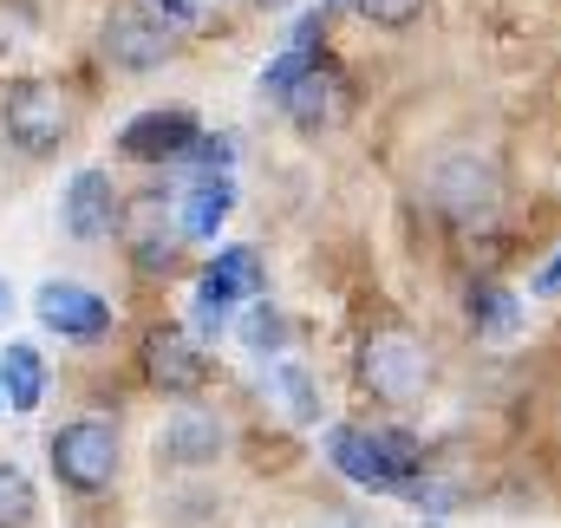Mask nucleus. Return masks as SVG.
Here are the masks:
<instances>
[{
	"label": "nucleus",
	"mask_w": 561,
	"mask_h": 528,
	"mask_svg": "<svg viewBox=\"0 0 561 528\" xmlns=\"http://www.w3.org/2000/svg\"><path fill=\"white\" fill-rule=\"evenodd\" d=\"M53 470H59V483L79 490V496L112 490V477H118V431H112L105 417L66 424V431L53 437Z\"/></svg>",
	"instance_id": "f257e3e1"
},
{
	"label": "nucleus",
	"mask_w": 561,
	"mask_h": 528,
	"mask_svg": "<svg viewBox=\"0 0 561 528\" xmlns=\"http://www.w3.org/2000/svg\"><path fill=\"white\" fill-rule=\"evenodd\" d=\"M359 386L379 404H412L431 386V359H424L419 340H405V333H373L359 346Z\"/></svg>",
	"instance_id": "f03ea898"
},
{
	"label": "nucleus",
	"mask_w": 561,
	"mask_h": 528,
	"mask_svg": "<svg viewBox=\"0 0 561 528\" xmlns=\"http://www.w3.org/2000/svg\"><path fill=\"white\" fill-rule=\"evenodd\" d=\"M66 131H72V99L53 79H13L7 85V137L26 157H46Z\"/></svg>",
	"instance_id": "7ed1b4c3"
},
{
	"label": "nucleus",
	"mask_w": 561,
	"mask_h": 528,
	"mask_svg": "<svg viewBox=\"0 0 561 528\" xmlns=\"http://www.w3.org/2000/svg\"><path fill=\"white\" fill-rule=\"evenodd\" d=\"M170 13L163 7H125V13H112V26H105V53L125 66V72H150V66H163V53H170Z\"/></svg>",
	"instance_id": "20e7f679"
},
{
	"label": "nucleus",
	"mask_w": 561,
	"mask_h": 528,
	"mask_svg": "<svg viewBox=\"0 0 561 528\" xmlns=\"http://www.w3.org/2000/svg\"><path fill=\"white\" fill-rule=\"evenodd\" d=\"M144 372H150V386L157 392H203V379H209V359L190 346V333L183 326H150L144 333Z\"/></svg>",
	"instance_id": "39448f33"
},
{
	"label": "nucleus",
	"mask_w": 561,
	"mask_h": 528,
	"mask_svg": "<svg viewBox=\"0 0 561 528\" xmlns=\"http://www.w3.org/2000/svg\"><path fill=\"white\" fill-rule=\"evenodd\" d=\"M33 307H39V320H46L53 333H66V340H99V333H112V307H105L99 294L72 287V280H46V287L33 294Z\"/></svg>",
	"instance_id": "423d86ee"
},
{
	"label": "nucleus",
	"mask_w": 561,
	"mask_h": 528,
	"mask_svg": "<svg viewBox=\"0 0 561 528\" xmlns=\"http://www.w3.org/2000/svg\"><path fill=\"white\" fill-rule=\"evenodd\" d=\"M59 216H66V229H72L79 242H99V236H112V229H118V216H125V209H118V196H112V176H105V170H79V176L66 183V209H59Z\"/></svg>",
	"instance_id": "0eeeda50"
},
{
	"label": "nucleus",
	"mask_w": 561,
	"mask_h": 528,
	"mask_svg": "<svg viewBox=\"0 0 561 528\" xmlns=\"http://www.w3.org/2000/svg\"><path fill=\"white\" fill-rule=\"evenodd\" d=\"M190 144H196V118L190 112H144V118H131L125 125V137H118V150L125 157H144V163H163V157H190Z\"/></svg>",
	"instance_id": "6e6552de"
},
{
	"label": "nucleus",
	"mask_w": 561,
	"mask_h": 528,
	"mask_svg": "<svg viewBox=\"0 0 561 528\" xmlns=\"http://www.w3.org/2000/svg\"><path fill=\"white\" fill-rule=\"evenodd\" d=\"M287 118L294 125H333V118H346V79L327 66V59H313L294 85H287Z\"/></svg>",
	"instance_id": "1a4fd4ad"
},
{
	"label": "nucleus",
	"mask_w": 561,
	"mask_h": 528,
	"mask_svg": "<svg viewBox=\"0 0 561 528\" xmlns=\"http://www.w3.org/2000/svg\"><path fill=\"white\" fill-rule=\"evenodd\" d=\"M327 457H333V470H340L346 483H359V490H399L392 470H386V457H379V444H373V431L340 424V431L327 437Z\"/></svg>",
	"instance_id": "9d476101"
},
{
	"label": "nucleus",
	"mask_w": 561,
	"mask_h": 528,
	"mask_svg": "<svg viewBox=\"0 0 561 528\" xmlns=\"http://www.w3.org/2000/svg\"><path fill=\"white\" fill-rule=\"evenodd\" d=\"M216 450H222V424H216L209 411L183 404V411L163 424V457H170V463H209Z\"/></svg>",
	"instance_id": "9b49d317"
},
{
	"label": "nucleus",
	"mask_w": 561,
	"mask_h": 528,
	"mask_svg": "<svg viewBox=\"0 0 561 528\" xmlns=\"http://www.w3.org/2000/svg\"><path fill=\"white\" fill-rule=\"evenodd\" d=\"M229 209H236V183H229V176H196V183H190V196H183V209H176V216H183L176 229L203 242V236H216V229H222V216H229Z\"/></svg>",
	"instance_id": "f8f14e48"
},
{
	"label": "nucleus",
	"mask_w": 561,
	"mask_h": 528,
	"mask_svg": "<svg viewBox=\"0 0 561 528\" xmlns=\"http://www.w3.org/2000/svg\"><path fill=\"white\" fill-rule=\"evenodd\" d=\"M262 287V255L255 249H222L216 262L203 267V287L196 294H209V300H242V294H255Z\"/></svg>",
	"instance_id": "ddd939ff"
},
{
	"label": "nucleus",
	"mask_w": 561,
	"mask_h": 528,
	"mask_svg": "<svg viewBox=\"0 0 561 528\" xmlns=\"http://www.w3.org/2000/svg\"><path fill=\"white\" fill-rule=\"evenodd\" d=\"M125 216H131V222H118V229L131 236V255H138V267H170V255H176V236L157 222V196H138Z\"/></svg>",
	"instance_id": "4468645a"
},
{
	"label": "nucleus",
	"mask_w": 561,
	"mask_h": 528,
	"mask_svg": "<svg viewBox=\"0 0 561 528\" xmlns=\"http://www.w3.org/2000/svg\"><path fill=\"white\" fill-rule=\"evenodd\" d=\"M0 392L13 411H33L39 392H46V366H39V353L33 346H7V359H0Z\"/></svg>",
	"instance_id": "2eb2a0df"
},
{
	"label": "nucleus",
	"mask_w": 561,
	"mask_h": 528,
	"mask_svg": "<svg viewBox=\"0 0 561 528\" xmlns=\"http://www.w3.org/2000/svg\"><path fill=\"white\" fill-rule=\"evenodd\" d=\"M463 307H470V320H477V326H483V333H496V340H503V333H516V326H523V300H516V294H510V287H496V280H477V287H470V300H463Z\"/></svg>",
	"instance_id": "dca6fc26"
},
{
	"label": "nucleus",
	"mask_w": 561,
	"mask_h": 528,
	"mask_svg": "<svg viewBox=\"0 0 561 528\" xmlns=\"http://www.w3.org/2000/svg\"><path fill=\"white\" fill-rule=\"evenodd\" d=\"M242 346H255V353H280V346H287V320H280L268 300H255V307L242 313Z\"/></svg>",
	"instance_id": "f3484780"
},
{
	"label": "nucleus",
	"mask_w": 561,
	"mask_h": 528,
	"mask_svg": "<svg viewBox=\"0 0 561 528\" xmlns=\"http://www.w3.org/2000/svg\"><path fill=\"white\" fill-rule=\"evenodd\" d=\"M20 523H33V483L13 463H0V528H20Z\"/></svg>",
	"instance_id": "a211bd4d"
},
{
	"label": "nucleus",
	"mask_w": 561,
	"mask_h": 528,
	"mask_svg": "<svg viewBox=\"0 0 561 528\" xmlns=\"http://www.w3.org/2000/svg\"><path fill=\"white\" fill-rule=\"evenodd\" d=\"M333 7H359V13L379 20V26H412L424 13V0H333Z\"/></svg>",
	"instance_id": "6ab92c4d"
},
{
	"label": "nucleus",
	"mask_w": 561,
	"mask_h": 528,
	"mask_svg": "<svg viewBox=\"0 0 561 528\" xmlns=\"http://www.w3.org/2000/svg\"><path fill=\"white\" fill-rule=\"evenodd\" d=\"M307 66H313V53H300V46H294V53H280L275 66L262 72V99H287V85H294Z\"/></svg>",
	"instance_id": "aec40b11"
},
{
	"label": "nucleus",
	"mask_w": 561,
	"mask_h": 528,
	"mask_svg": "<svg viewBox=\"0 0 561 528\" xmlns=\"http://www.w3.org/2000/svg\"><path fill=\"white\" fill-rule=\"evenodd\" d=\"M275 386H280V398H287V411H294V417H313V392H307V372L280 366V372H275Z\"/></svg>",
	"instance_id": "412c9836"
},
{
	"label": "nucleus",
	"mask_w": 561,
	"mask_h": 528,
	"mask_svg": "<svg viewBox=\"0 0 561 528\" xmlns=\"http://www.w3.org/2000/svg\"><path fill=\"white\" fill-rule=\"evenodd\" d=\"M222 320H229V300H209V294H196V326H203V333H216Z\"/></svg>",
	"instance_id": "4be33fe9"
},
{
	"label": "nucleus",
	"mask_w": 561,
	"mask_h": 528,
	"mask_svg": "<svg viewBox=\"0 0 561 528\" xmlns=\"http://www.w3.org/2000/svg\"><path fill=\"white\" fill-rule=\"evenodd\" d=\"M536 294H542V300H556V294H561V255L542 267V274H536Z\"/></svg>",
	"instance_id": "5701e85b"
},
{
	"label": "nucleus",
	"mask_w": 561,
	"mask_h": 528,
	"mask_svg": "<svg viewBox=\"0 0 561 528\" xmlns=\"http://www.w3.org/2000/svg\"><path fill=\"white\" fill-rule=\"evenodd\" d=\"M0 320H7V280H0Z\"/></svg>",
	"instance_id": "b1692460"
},
{
	"label": "nucleus",
	"mask_w": 561,
	"mask_h": 528,
	"mask_svg": "<svg viewBox=\"0 0 561 528\" xmlns=\"http://www.w3.org/2000/svg\"><path fill=\"white\" fill-rule=\"evenodd\" d=\"M262 7H287V0H262Z\"/></svg>",
	"instance_id": "393cba45"
},
{
	"label": "nucleus",
	"mask_w": 561,
	"mask_h": 528,
	"mask_svg": "<svg viewBox=\"0 0 561 528\" xmlns=\"http://www.w3.org/2000/svg\"><path fill=\"white\" fill-rule=\"evenodd\" d=\"M0 404H7V392H0Z\"/></svg>",
	"instance_id": "a878e982"
}]
</instances>
